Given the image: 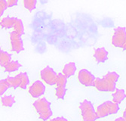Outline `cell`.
<instances>
[{
  "label": "cell",
  "instance_id": "8fae6325",
  "mask_svg": "<svg viewBox=\"0 0 126 121\" xmlns=\"http://www.w3.org/2000/svg\"><path fill=\"white\" fill-rule=\"evenodd\" d=\"M76 70V66L74 62H70L65 64V66L63 68L62 73L66 76L67 78L70 77V76H73Z\"/></svg>",
  "mask_w": 126,
  "mask_h": 121
},
{
  "label": "cell",
  "instance_id": "6da1fadb",
  "mask_svg": "<svg viewBox=\"0 0 126 121\" xmlns=\"http://www.w3.org/2000/svg\"><path fill=\"white\" fill-rule=\"evenodd\" d=\"M119 78V75L116 72H108L103 78H96L94 86L100 92H115L116 90V83Z\"/></svg>",
  "mask_w": 126,
  "mask_h": 121
},
{
  "label": "cell",
  "instance_id": "7402d4cb",
  "mask_svg": "<svg viewBox=\"0 0 126 121\" xmlns=\"http://www.w3.org/2000/svg\"><path fill=\"white\" fill-rule=\"evenodd\" d=\"M66 92V87H56L55 89V95L58 99H64Z\"/></svg>",
  "mask_w": 126,
  "mask_h": 121
},
{
  "label": "cell",
  "instance_id": "52a82bcc",
  "mask_svg": "<svg viewBox=\"0 0 126 121\" xmlns=\"http://www.w3.org/2000/svg\"><path fill=\"white\" fill-rule=\"evenodd\" d=\"M57 73L54 70L53 68H51L49 66H47L45 68H43L40 72V76L41 79L49 86L55 85L56 80H57Z\"/></svg>",
  "mask_w": 126,
  "mask_h": 121
},
{
  "label": "cell",
  "instance_id": "7c38bea8",
  "mask_svg": "<svg viewBox=\"0 0 126 121\" xmlns=\"http://www.w3.org/2000/svg\"><path fill=\"white\" fill-rule=\"evenodd\" d=\"M126 98V93L124 89H116V90L112 94V102L118 104L122 102Z\"/></svg>",
  "mask_w": 126,
  "mask_h": 121
},
{
  "label": "cell",
  "instance_id": "9c48e42d",
  "mask_svg": "<svg viewBox=\"0 0 126 121\" xmlns=\"http://www.w3.org/2000/svg\"><path fill=\"white\" fill-rule=\"evenodd\" d=\"M45 92V86L40 80H36L34 82L31 86L29 88L30 95L35 98H38Z\"/></svg>",
  "mask_w": 126,
  "mask_h": 121
},
{
  "label": "cell",
  "instance_id": "603a6c76",
  "mask_svg": "<svg viewBox=\"0 0 126 121\" xmlns=\"http://www.w3.org/2000/svg\"><path fill=\"white\" fill-rule=\"evenodd\" d=\"M9 88L10 86L6 79L1 80V81H0V94H1V95H3V94L9 89Z\"/></svg>",
  "mask_w": 126,
  "mask_h": 121
},
{
  "label": "cell",
  "instance_id": "ffe728a7",
  "mask_svg": "<svg viewBox=\"0 0 126 121\" xmlns=\"http://www.w3.org/2000/svg\"><path fill=\"white\" fill-rule=\"evenodd\" d=\"M6 80H7L10 88H12V89L20 88V80L17 76H8V77L6 78Z\"/></svg>",
  "mask_w": 126,
  "mask_h": 121
},
{
  "label": "cell",
  "instance_id": "83f0119b",
  "mask_svg": "<svg viewBox=\"0 0 126 121\" xmlns=\"http://www.w3.org/2000/svg\"><path fill=\"white\" fill-rule=\"evenodd\" d=\"M114 121H125V120H124L123 117H118V118H116Z\"/></svg>",
  "mask_w": 126,
  "mask_h": 121
},
{
  "label": "cell",
  "instance_id": "30bf717a",
  "mask_svg": "<svg viewBox=\"0 0 126 121\" xmlns=\"http://www.w3.org/2000/svg\"><path fill=\"white\" fill-rule=\"evenodd\" d=\"M94 57L97 63H104L108 58V52L105 48H98L94 51Z\"/></svg>",
  "mask_w": 126,
  "mask_h": 121
},
{
  "label": "cell",
  "instance_id": "e0dca14e",
  "mask_svg": "<svg viewBox=\"0 0 126 121\" xmlns=\"http://www.w3.org/2000/svg\"><path fill=\"white\" fill-rule=\"evenodd\" d=\"M1 103L4 107H11L15 103V99L12 95H5L2 96L1 98Z\"/></svg>",
  "mask_w": 126,
  "mask_h": 121
},
{
  "label": "cell",
  "instance_id": "2e32d148",
  "mask_svg": "<svg viewBox=\"0 0 126 121\" xmlns=\"http://www.w3.org/2000/svg\"><path fill=\"white\" fill-rule=\"evenodd\" d=\"M16 17H6L2 19L1 20V27L5 29H9V28H13Z\"/></svg>",
  "mask_w": 126,
  "mask_h": 121
},
{
  "label": "cell",
  "instance_id": "44dd1931",
  "mask_svg": "<svg viewBox=\"0 0 126 121\" xmlns=\"http://www.w3.org/2000/svg\"><path fill=\"white\" fill-rule=\"evenodd\" d=\"M37 3V0H24V8H27L30 12L36 8Z\"/></svg>",
  "mask_w": 126,
  "mask_h": 121
},
{
  "label": "cell",
  "instance_id": "4fadbf2b",
  "mask_svg": "<svg viewBox=\"0 0 126 121\" xmlns=\"http://www.w3.org/2000/svg\"><path fill=\"white\" fill-rule=\"evenodd\" d=\"M20 80V88L23 89H26L27 86L30 84V79L27 73L22 72L17 75Z\"/></svg>",
  "mask_w": 126,
  "mask_h": 121
},
{
  "label": "cell",
  "instance_id": "9a60e30c",
  "mask_svg": "<svg viewBox=\"0 0 126 121\" xmlns=\"http://www.w3.org/2000/svg\"><path fill=\"white\" fill-rule=\"evenodd\" d=\"M11 61V55L8 52L1 50L0 51V64L2 67H5Z\"/></svg>",
  "mask_w": 126,
  "mask_h": 121
},
{
  "label": "cell",
  "instance_id": "484cf974",
  "mask_svg": "<svg viewBox=\"0 0 126 121\" xmlns=\"http://www.w3.org/2000/svg\"><path fill=\"white\" fill-rule=\"evenodd\" d=\"M49 121H68V120L63 117H55V118L50 120Z\"/></svg>",
  "mask_w": 126,
  "mask_h": 121
},
{
  "label": "cell",
  "instance_id": "cb8c5ba5",
  "mask_svg": "<svg viewBox=\"0 0 126 121\" xmlns=\"http://www.w3.org/2000/svg\"><path fill=\"white\" fill-rule=\"evenodd\" d=\"M8 7L7 0H0V15H2Z\"/></svg>",
  "mask_w": 126,
  "mask_h": 121
},
{
  "label": "cell",
  "instance_id": "d4e9b609",
  "mask_svg": "<svg viewBox=\"0 0 126 121\" xmlns=\"http://www.w3.org/2000/svg\"><path fill=\"white\" fill-rule=\"evenodd\" d=\"M8 2V5L9 8L11 7H14L17 5L18 3V0H7Z\"/></svg>",
  "mask_w": 126,
  "mask_h": 121
},
{
  "label": "cell",
  "instance_id": "7a4b0ae2",
  "mask_svg": "<svg viewBox=\"0 0 126 121\" xmlns=\"http://www.w3.org/2000/svg\"><path fill=\"white\" fill-rule=\"evenodd\" d=\"M33 107L39 118L43 121L48 120L52 116L51 103L45 98H42L36 100L33 103Z\"/></svg>",
  "mask_w": 126,
  "mask_h": 121
},
{
  "label": "cell",
  "instance_id": "5b68a950",
  "mask_svg": "<svg viewBox=\"0 0 126 121\" xmlns=\"http://www.w3.org/2000/svg\"><path fill=\"white\" fill-rule=\"evenodd\" d=\"M126 42V29L125 27H119L114 30L112 38V44L117 48H123Z\"/></svg>",
  "mask_w": 126,
  "mask_h": 121
},
{
  "label": "cell",
  "instance_id": "8992f818",
  "mask_svg": "<svg viewBox=\"0 0 126 121\" xmlns=\"http://www.w3.org/2000/svg\"><path fill=\"white\" fill-rule=\"evenodd\" d=\"M79 82L85 86H94L95 82V76L89 70L86 69H82L79 71L78 73Z\"/></svg>",
  "mask_w": 126,
  "mask_h": 121
},
{
  "label": "cell",
  "instance_id": "ac0fdd59",
  "mask_svg": "<svg viewBox=\"0 0 126 121\" xmlns=\"http://www.w3.org/2000/svg\"><path fill=\"white\" fill-rule=\"evenodd\" d=\"M67 83V77L63 73H59L57 76V80H56V86L57 87H66Z\"/></svg>",
  "mask_w": 126,
  "mask_h": 121
},
{
  "label": "cell",
  "instance_id": "d6986e66",
  "mask_svg": "<svg viewBox=\"0 0 126 121\" xmlns=\"http://www.w3.org/2000/svg\"><path fill=\"white\" fill-rule=\"evenodd\" d=\"M13 29H14V31L15 33H17V34H20L21 36L24 34V24H23V21L20 19H19V18L16 19L15 25L13 27Z\"/></svg>",
  "mask_w": 126,
  "mask_h": 121
},
{
  "label": "cell",
  "instance_id": "5bb4252c",
  "mask_svg": "<svg viewBox=\"0 0 126 121\" xmlns=\"http://www.w3.org/2000/svg\"><path fill=\"white\" fill-rule=\"evenodd\" d=\"M20 67H21V64L17 61H11L6 66H5L4 69L5 72L11 73V72H15L18 70Z\"/></svg>",
  "mask_w": 126,
  "mask_h": 121
},
{
  "label": "cell",
  "instance_id": "277c9868",
  "mask_svg": "<svg viewBox=\"0 0 126 121\" xmlns=\"http://www.w3.org/2000/svg\"><path fill=\"white\" fill-rule=\"evenodd\" d=\"M119 110V104L112 101H107L100 104L97 109V115L98 119L106 117L111 114H115L118 113Z\"/></svg>",
  "mask_w": 126,
  "mask_h": 121
},
{
  "label": "cell",
  "instance_id": "4316f807",
  "mask_svg": "<svg viewBox=\"0 0 126 121\" xmlns=\"http://www.w3.org/2000/svg\"><path fill=\"white\" fill-rule=\"evenodd\" d=\"M122 117L124 118L125 121H126V108L125 109V111L123 112V115H122Z\"/></svg>",
  "mask_w": 126,
  "mask_h": 121
},
{
  "label": "cell",
  "instance_id": "ba28073f",
  "mask_svg": "<svg viewBox=\"0 0 126 121\" xmlns=\"http://www.w3.org/2000/svg\"><path fill=\"white\" fill-rule=\"evenodd\" d=\"M10 42L11 50L16 53H20V52L24 51V42L21 38V35L17 34L15 31L11 32L10 34Z\"/></svg>",
  "mask_w": 126,
  "mask_h": 121
},
{
  "label": "cell",
  "instance_id": "f1b7e54d",
  "mask_svg": "<svg viewBox=\"0 0 126 121\" xmlns=\"http://www.w3.org/2000/svg\"><path fill=\"white\" fill-rule=\"evenodd\" d=\"M124 50H126V42H125V45H124V46H123V48H122Z\"/></svg>",
  "mask_w": 126,
  "mask_h": 121
},
{
  "label": "cell",
  "instance_id": "3957f363",
  "mask_svg": "<svg viewBox=\"0 0 126 121\" xmlns=\"http://www.w3.org/2000/svg\"><path fill=\"white\" fill-rule=\"evenodd\" d=\"M79 110L83 121H96L98 119L93 104L88 100H84L80 103Z\"/></svg>",
  "mask_w": 126,
  "mask_h": 121
}]
</instances>
